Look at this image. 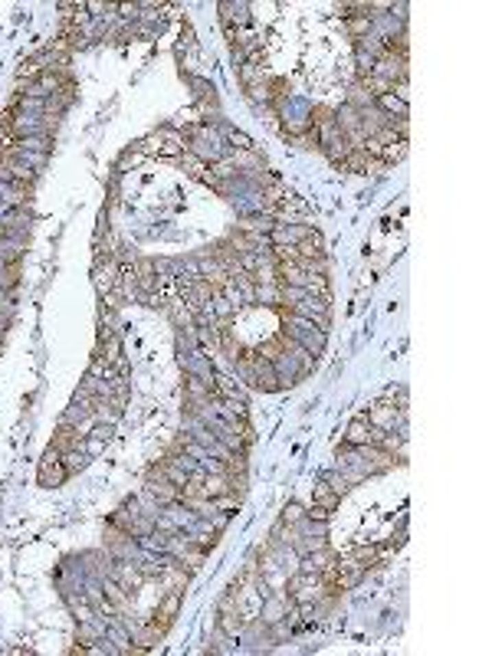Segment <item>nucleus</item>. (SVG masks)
<instances>
[{
  "label": "nucleus",
  "mask_w": 492,
  "mask_h": 656,
  "mask_svg": "<svg viewBox=\"0 0 492 656\" xmlns=\"http://www.w3.org/2000/svg\"><path fill=\"white\" fill-rule=\"evenodd\" d=\"M66 479H69V473H66V466H62V456L49 447L46 449V456H43V462H40L36 482H40L43 489H56V486H62Z\"/></svg>",
  "instance_id": "obj_1"
},
{
  "label": "nucleus",
  "mask_w": 492,
  "mask_h": 656,
  "mask_svg": "<svg viewBox=\"0 0 492 656\" xmlns=\"http://www.w3.org/2000/svg\"><path fill=\"white\" fill-rule=\"evenodd\" d=\"M82 443H86V433L79 430V427H73V423L60 420V430H56V436H53V443H49V447L62 456V453H73V449H79Z\"/></svg>",
  "instance_id": "obj_2"
},
{
  "label": "nucleus",
  "mask_w": 492,
  "mask_h": 656,
  "mask_svg": "<svg viewBox=\"0 0 492 656\" xmlns=\"http://www.w3.org/2000/svg\"><path fill=\"white\" fill-rule=\"evenodd\" d=\"M368 436H371V423H368V417H364V414H358V417L348 423V430H344V440H342V443H344V447H355V449H358V447H364V443H368Z\"/></svg>",
  "instance_id": "obj_3"
},
{
  "label": "nucleus",
  "mask_w": 492,
  "mask_h": 656,
  "mask_svg": "<svg viewBox=\"0 0 492 656\" xmlns=\"http://www.w3.org/2000/svg\"><path fill=\"white\" fill-rule=\"evenodd\" d=\"M213 285L207 283V279H194L191 283V289H187V302H191V309H197V312H204V309H210V302H213Z\"/></svg>",
  "instance_id": "obj_4"
},
{
  "label": "nucleus",
  "mask_w": 492,
  "mask_h": 656,
  "mask_svg": "<svg viewBox=\"0 0 492 656\" xmlns=\"http://www.w3.org/2000/svg\"><path fill=\"white\" fill-rule=\"evenodd\" d=\"M296 246L298 259H318V256H325V239H322V233L318 230H312L305 239H298V243H292Z\"/></svg>",
  "instance_id": "obj_5"
},
{
  "label": "nucleus",
  "mask_w": 492,
  "mask_h": 656,
  "mask_svg": "<svg viewBox=\"0 0 492 656\" xmlns=\"http://www.w3.org/2000/svg\"><path fill=\"white\" fill-rule=\"evenodd\" d=\"M233 492V479L226 473H207L204 476V499H217V495H226Z\"/></svg>",
  "instance_id": "obj_6"
},
{
  "label": "nucleus",
  "mask_w": 492,
  "mask_h": 656,
  "mask_svg": "<svg viewBox=\"0 0 492 656\" xmlns=\"http://www.w3.org/2000/svg\"><path fill=\"white\" fill-rule=\"evenodd\" d=\"M394 414H397V407H390V403L377 401V403H374V407H371V410L364 414V417H368V423H371V427H381V430H390V427H394Z\"/></svg>",
  "instance_id": "obj_7"
},
{
  "label": "nucleus",
  "mask_w": 492,
  "mask_h": 656,
  "mask_svg": "<svg viewBox=\"0 0 492 656\" xmlns=\"http://www.w3.org/2000/svg\"><path fill=\"white\" fill-rule=\"evenodd\" d=\"M289 607H292V597H272V600H266L263 604V624H276V620H283V617H289Z\"/></svg>",
  "instance_id": "obj_8"
},
{
  "label": "nucleus",
  "mask_w": 492,
  "mask_h": 656,
  "mask_svg": "<svg viewBox=\"0 0 492 656\" xmlns=\"http://www.w3.org/2000/svg\"><path fill=\"white\" fill-rule=\"evenodd\" d=\"M243 617H239V607H233V611H220L217 613V630L224 633V637H239L243 633Z\"/></svg>",
  "instance_id": "obj_9"
},
{
  "label": "nucleus",
  "mask_w": 492,
  "mask_h": 656,
  "mask_svg": "<svg viewBox=\"0 0 492 656\" xmlns=\"http://www.w3.org/2000/svg\"><path fill=\"white\" fill-rule=\"evenodd\" d=\"M161 574H164V581H167V591H180V594H184V587L191 581V574L184 571V565H164Z\"/></svg>",
  "instance_id": "obj_10"
},
{
  "label": "nucleus",
  "mask_w": 492,
  "mask_h": 656,
  "mask_svg": "<svg viewBox=\"0 0 492 656\" xmlns=\"http://www.w3.org/2000/svg\"><path fill=\"white\" fill-rule=\"evenodd\" d=\"M338 502H342V495L331 489L328 482H318L315 486V495H312V506H318V508H328V512H335L338 508Z\"/></svg>",
  "instance_id": "obj_11"
},
{
  "label": "nucleus",
  "mask_w": 492,
  "mask_h": 656,
  "mask_svg": "<svg viewBox=\"0 0 492 656\" xmlns=\"http://www.w3.org/2000/svg\"><path fill=\"white\" fill-rule=\"evenodd\" d=\"M102 591H105V597H108V604H112L115 611H125V607H128V591H125V587H121V584L115 581V578H108V581H105V587H102Z\"/></svg>",
  "instance_id": "obj_12"
},
{
  "label": "nucleus",
  "mask_w": 492,
  "mask_h": 656,
  "mask_svg": "<svg viewBox=\"0 0 492 656\" xmlns=\"http://www.w3.org/2000/svg\"><path fill=\"white\" fill-rule=\"evenodd\" d=\"M309 125L318 128V132L331 128V125H335V108H331V105H315L312 115H309Z\"/></svg>",
  "instance_id": "obj_13"
},
{
  "label": "nucleus",
  "mask_w": 492,
  "mask_h": 656,
  "mask_svg": "<svg viewBox=\"0 0 492 656\" xmlns=\"http://www.w3.org/2000/svg\"><path fill=\"white\" fill-rule=\"evenodd\" d=\"M167 138H171V132H167V128H161V132L148 134L145 141H138V148L145 151V154H164V145H167Z\"/></svg>",
  "instance_id": "obj_14"
},
{
  "label": "nucleus",
  "mask_w": 492,
  "mask_h": 656,
  "mask_svg": "<svg viewBox=\"0 0 492 656\" xmlns=\"http://www.w3.org/2000/svg\"><path fill=\"white\" fill-rule=\"evenodd\" d=\"M115 272H119V269H115V263H112V259L105 263V269H102V266L95 269V285H99V292H102V296L108 292V289H112V285H115V279H119Z\"/></svg>",
  "instance_id": "obj_15"
},
{
  "label": "nucleus",
  "mask_w": 492,
  "mask_h": 656,
  "mask_svg": "<svg viewBox=\"0 0 492 656\" xmlns=\"http://www.w3.org/2000/svg\"><path fill=\"white\" fill-rule=\"evenodd\" d=\"M180 597H184L180 591H167V594L158 600V613H164V617H171V620H174L178 611H180Z\"/></svg>",
  "instance_id": "obj_16"
},
{
  "label": "nucleus",
  "mask_w": 492,
  "mask_h": 656,
  "mask_svg": "<svg viewBox=\"0 0 492 656\" xmlns=\"http://www.w3.org/2000/svg\"><path fill=\"white\" fill-rule=\"evenodd\" d=\"M344 30H348V36H351V40H361V36H368V33H371V16H351V20L344 23Z\"/></svg>",
  "instance_id": "obj_17"
},
{
  "label": "nucleus",
  "mask_w": 492,
  "mask_h": 656,
  "mask_svg": "<svg viewBox=\"0 0 492 656\" xmlns=\"http://www.w3.org/2000/svg\"><path fill=\"white\" fill-rule=\"evenodd\" d=\"M377 558H381V548H374V545H358V548H355V561H358L361 567L377 565Z\"/></svg>",
  "instance_id": "obj_18"
},
{
  "label": "nucleus",
  "mask_w": 492,
  "mask_h": 656,
  "mask_svg": "<svg viewBox=\"0 0 492 656\" xmlns=\"http://www.w3.org/2000/svg\"><path fill=\"white\" fill-rule=\"evenodd\" d=\"M302 519H305V508L298 506V502H289V506L283 508V519H279V522L296 525V528H298V525H302Z\"/></svg>",
  "instance_id": "obj_19"
},
{
  "label": "nucleus",
  "mask_w": 492,
  "mask_h": 656,
  "mask_svg": "<svg viewBox=\"0 0 492 656\" xmlns=\"http://www.w3.org/2000/svg\"><path fill=\"white\" fill-rule=\"evenodd\" d=\"M403 154H407V141H394V145H388V148H384L381 161H384V164H394V161H401Z\"/></svg>",
  "instance_id": "obj_20"
},
{
  "label": "nucleus",
  "mask_w": 492,
  "mask_h": 656,
  "mask_svg": "<svg viewBox=\"0 0 492 656\" xmlns=\"http://www.w3.org/2000/svg\"><path fill=\"white\" fill-rule=\"evenodd\" d=\"M16 279H20V259H14V263H7V269H3V276H0V285H16Z\"/></svg>",
  "instance_id": "obj_21"
},
{
  "label": "nucleus",
  "mask_w": 492,
  "mask_h": 656,
  "mask_svg": "<svg viewBox=\"0 0 492 656\" xmlns=\"http://www.w3.org/2000/svg\"><path fill=\"white\" fill-rule=\"evenodd\" d=\"M325 482H328V486H331V489H335V492H338V495H344V492L351 489V486H348V482H344V479H342V473H328V476H325Z\"/></svg>",
  "instance_id": "obj_22"
},
{
  "label": "nucleus",
  "mask_w": 492,
  "mask_h": 656,
  "mask_svg": "<svg viewBox=\"0 0 492 656\" xmlns=\"http://www.w3.org/2000/svg\"><path fill=\"white\" fill-rule=\"evenodd\" d=\"M230 141H233L239 151H253V148H256V145H253V141H250V138H246L243 132H230Z\"/></svg>",
  "instance_id": "obj_23"
},
{
  "label": "nucleus",
  "mask_w": 492,
  "mask_h": 656,
  "mask_svg": "<svg viewBox=\"0 0 492 656\" xmlns=\"http://www.w3.org/2000/svg\"><path fill=\"white\" fill-rule=\"evenodd\" d=\"M305 519H312V522H328V519H331V512H328V508L312 506L309 512H305Z\"/></svg>",
  "instance_id": "obj_24"
}]
</instances>
